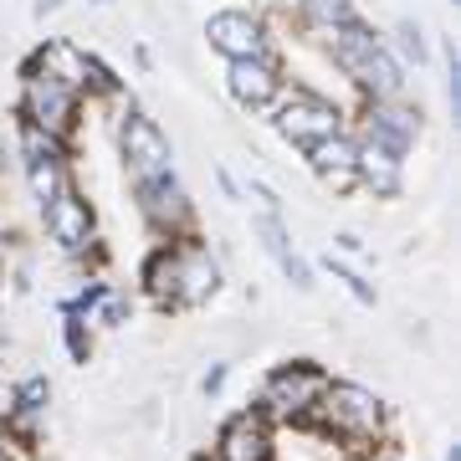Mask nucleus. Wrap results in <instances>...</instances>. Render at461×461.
<instances>
[{
  "mask_svg": "<svg viewBox=\"0 0 461 461\" xmlns=\"http://www.w3.org/2000/svg\"><path fill=\"white\" fill-rule=\"evenodd\" d=\"M211 461H277V426L257 405L236 411L226 426L215 430Z\"/></svg>",
  "mask_w": 461,
  "mask_h": 461,
  "instance_id": "9d476101",
  "label": "nucleus"
},
{
  "mask_svg": "<svg viewBox=\"0 0 461 461\" xmlns=\"http://www.w3.org/2000/svg\"><path fill=\"white\" fill-rule=\"evenodd\" d=\"M354 159H359V139L348 129H339L333 139L308 149V169H313L318 180H339V175H354Z\"/></svg>",
  "mask_w": 461,
  "mask_h": 461,
  "instance_id": "a211bd4d",
  "label": "nucleus"
},
{
  "mask_svg": "<svg viewBox=\"0 0 461 461\" xmlns=\"http://www.w3.org/2000/svg\"><path fill=\"white\" fill-rule=\"evenodd\" d=\"M426 133V108L411 98H379V103H364L359 113V144H375L384 149V154H395V159H405L415 149V139Z\"/></svg>",
  "mask_w": 461,
  "mask_h": 461,
  "instance_id": "423d86ee",
  "label": "nucleus"
},
{
  "mask_svg": "<svg viewBox=\"0 0 461 461\" xmlns=\"http://www.w3.org/2000/svg\"><path fill=\"white\" fill-rule=\"evenodd\" d=\"M21 169H26V190H32L36 211L51 205L62 190H72V159H32V165H21Z\"/></svg>",
  "mask_w": 461,
  "mask_h": 461,
  "instance_id": "6ab92c4d",
  "label": "nucleus"
},
{
  "mask_svg": "<svg viewBox=\"0 0 461 461\" xmlns=\"http://www.w3.org/2000/svg\"><path fill=\"white\" fill-rule=\"evenodd\" d=\"M98 5H108V0H98Z\"/></svg>",
  "mask_w": 461,
  "mask_h": 461,
  "instance_id": "58836bf2",
  "label": "nucleus"
},
{
  "mask_svg": "<svg viewBox=\"0 0 461 461\" xmlns=\"http://www.w3.org/2000/svg\"><path fill=\"white\" fill-rule=\"evenodd\" d=\"M446 461H461V446H456V441L446 446Z\"/></svg>",
  "mask_w": 461,
  "mask_h": 461,
  "instance_id": "72a5a7b5",
  "label": "nucleus"
},
{
  "mask_svg": "<svg viewBox=\"0 0 461 461\" xmlns=\"http://www.w3.org/2000/svg\"><path fill=\"white\" fill-rule=\"evenodd\" d=\"M251 241H257L272 262H282V257L293 251V230H287V221H282V215L257 211V215H251Z\"/></svg>",
  "mask_w": 461,
  "mask_h": 461,
  "instance_id": "4be33fe9",
  "label": "nucleus"
},
{
  "mask_svg": "<svg viewBox=\"0 0 461 461\" xmlns=\"http://www.w3.org/2000/svg\"><path fill=\"white\" fill-rule=\"evenodd\" d=\"M348 77H354V87L364 93V103L405 98V67H400V57H395L390 47H384V41H379V47L369 51V57H364V62L354 67Z\"/></svg>",
  "mask_w": 461,
  "mask_h": 461,
  "instance_id": "ddd939ff",
  "label": "nucleus"
},
{
  "mask_svg": "<svg viewBox=\"0 0 461 461\" xmlns=\"http://www.w3.org/2000/svg\"><path fill=\"white\" fill-rule=\"evenodd\" d=\"M226 375H230V364H221V359H215L211 369L200 375V395H205V400H215L221 390H226Z\"/></svg>",
  "mask_w": 461,
  "mask_h": 461,
  "instance_id": "c756f323",
  "label": "nucleus"
},
{
  "mask_svg": "<svg viewBox=\"0 0 461 461\" xmlns=\"http://www.w3.org/2000/svg\"><path fill=\"white\" fill-rule=\"evenodd\" d=\"M32 159H72V144L32 129V123H21V165H32Z\"/></svg>",
  "mask_w": 461,
  "mask_h": 461,
  "instance_id": "5701e85b",
  "label": "nucleus"
},
{
  "mask_svg": "<svg viewBox=\"0 0 461 461\" xmlns=\"http://www.w3.org/2000/svg\"><path fill=\"white\" fill-rule=\"evenodd\" d=\"M129 318H133V297L129 293H108L98 308H93V323H98V329H123Z\"/></svg>",
  "mask_w": 461,
  "mask_h": 461,
  "instance_id": "bb28decb",
  "label": "nucleus"
},
{
  "mask_svg": "<svg viewBox=\"0 0 461 461\" xmlns=\"http://www.w3.org/2000/svg\"><path fill=\"white\" fill-rule=\"evenodd\" d=\"M0 251H5V226H0Z\"/></svg>",
  "mask_w": 461,
  "mask_h": 461,
  "instance_id": "e433bc0d",
  "label": "nucleus"
},
{
  "mask_svg": "<svg viewBox=\"0 0 461 461\" xmlns=\"http://www.w3.org/2000/svg\"><path fill=\"white\" fill-rule=\"evenodd\" d=\"M16 118L32 123V129H41V133H51V139H67L72 144V133L83 123V93L57 83V77H47V72H36V67H21Z\"/></svg>",
  "mask_w": 461,
  "mask_h": 461,
  "instance_id": "20e7f679",
  "label": "nucleus"
},
{
  "mask_svg": "<svg viewBox=\"0 0 461 461\" xmlns=\"http://www.w3.org/2000/svg\"><path fill=\"white\" fill-rule=\"evenodd\" d=\"M5 415H11V405H5V400H0V436H5Z\"/></svg>",
  "mask_w": 461,
  "mask_h": 461,
  "instance_id": "f704fd0d",
  "label": "nucleus"
},
{
  "mask_svg": "<svg viewBox=\"0 0 461 461\" xmlns=\"http://www.w3.org/2000/svg\"><path fill=\"white\" fill-rule=\"evenodd\" d=\"M293 16H297V26H303V36L308 41H329L344 21H354L359 11H354V0H293Z\"/></svg>",
  "mask_w": 461,
  "mask_h": 461,
  "instance_id": "dca6fc26",
  "label": "nucleus"
},
{
  "mask_svg": "<svg viewBox=\"0 0 461 461\" xmlns=\"http://www.w3.org/2000/svg\"><path fill=\"white\" fill-rule=\"evenodd\" d=\"M277 5H293V0H277Z\"/></svg>",
  "mask_w": 461,
  "mask_h": 461,
  "instance_id": "4c0bfd02",
  "label": "nucleus"
},
{
  "mask_svg": "<svg viewBox=\"0 0 461 461\" xmlns=\"http://www.w3.org/2000/svg\"><path fill=\"white\" fill-rule=\"evenodd\" d=\"M221 293V257L200 236L175 241V308H205Z\"/></svg>",
  "mask_w": 461,
  "mask_h": 461,
  "instance_id": "9b49d317",
  "label": "nucleus"
},
{
  "mask_svg": "<svg viewBox=\"0 0 461 461\" xmlns=\"http://www.w3.org/2000/svg\"><path fill=\"white\" fill-rule=\"evenodd\" d=\"M282 62L277 57H247V62H226V87L230 98L241 103V108H251V113H272V98L282 93Z\"/></svg>",
  "mask_w": 461,
  "mask_h": 461,
  "instance_id": "f8f14e48",
  "label": "nucleus"
},
{
  "mask_svg": "<svg viewBox=\"0 0 461 461\" xmlns=\"http://www.w3.org/2000/svg\"><path fill=\"white\" fill-rule=\"evenodd\" d=\"M108 293H113V287H108V282H103V277H87L83 287H77V293H72V297H67V303H62V313L93 318V308H98V303H103V297H108Z\"/></svg>",
  "mask_w": 461,
  "mask_h": 461,
  "instance_id": "a878e982",
  "label": "nucleus"
},
{
  "mask_svg": "<svg viewBox=\"0 0 461 461\" xmlns=\"http://www.w3.org/2000/svg\"><path fill=\"white\" fill-rule=\"evenodd\" d=\"M384 47L395 51L400 57V67H426L430 62V41H426V26H420V21H411V16H400L395 21V32H390V41H384Z\"/></svg>",
  "mask_w": 461,
  "mask_h": 461,
  "instance_id": "412c9836",
  "label": "nucleus"
},
{
  "mask_svg": "<svg viewBox=\"0 0 461 461\" xmlns=\"http://www.w3.org/2000/svg\"><path fill=\"white\" fill-rule=\"evenodd\" d=\"M133 205L144 215V226L159 236V241H185L195 236V200L180 185V175H165V180L133 185Z\"/></svg>",
  "mask_w": 461,
  "mask_h": 461,
  "instance_id": "6e6552de",
  "label": "nucleus"
},
{
  "mask_svg": "<svg viewBox=\"0 0 461 461\" xmlns=\"http://www.w3.org/2000/svg\"><path fill=\"white\" fill-rule=\"evenodd\" d=\"M333 257H364V236L359 230H339L333 236Z\"/></svg>",
  "mask_w": 461,
  "mask_h": 461,
  "instance_id": "7c9ffc66",
  "label": "nucleus"
},
{
  "mask_svg": "<svg viewBox=\"0 0 461 461\" xmlns=\"http://www.w3.org/2000/svg\"><path fill=\"white\" fill-rule=\"evenodd\" d=\"M26 67H36V72H47V77H57V83H67V87H77L83 93V83H87V47H77V41H47V47L36 51Z\"/></svg>",
  "mask_w": 461,
  "mask_h": 461,
  "instance_id": "2eb2a0df",
  "label": "nucleus"
},
{
  "mask_svg": "<svg viewBox=\"0 0 461 461\" xmlns=\"http://www.w3.org/2000/svg\"><path fill=\"white\" fill-rule=\"evenodd\" d=\"M0 175H5V149H0Z\"/></svg>",
  "mask_w": 461,
  "mask_h": 461,
  "instance_id": "c9c22d12",
  "label": "nucleus"
},
{
  "mask_svg": "<svg viewBox=\"0 0 461 461\" xmlns=\"http://www.w3.org/2000/svg\"><path fill=\"white\" fill-rule=\"evenodd\" d=\"M57 5H62V0H36L32 11H36V16H51V11H57Z\"/></svg>",
  "mask_w": 461,
  "mask_h": 461,
  "instance_id": "473e14b6",
  "label": "nucleus"
},
{
  "mask_svg": "<svg viewBox=\"0 0 461 461\" xmlns=\"http://www.w3.org/2000/svg\"><path fill=\"white\" fill-rule=\"evenodd\" d=\"M118 154H123V169H129L133 185L175 175V144H169V133L149 113H139V108H129V113L118 118Z\"/></svg>",
  "mask_w": 461,
  "mask_h": 461,
  "instance_id": "39448f33",
  "label": "nucleus"
},
{
  "mask_svg": "<svg viewBox=\"0 0 461 461\" xmlns=\"http://www.w3.org/2000/svg\"><path fill=\"white\" fill-rule=\"evenodd\" d=\"M354 180L359 190H369L375 200H395L405 190V159L384 154L375 144H359V159H354Z\"/></svg>",
  "mask_w": 461,
  "mask_h": 461,
  "instance_id": "4468645a",
  "label": "nucleus"
},
{
  "mask_svg": "<svg viewBox=\"0 0 461 461\" xmlns=\"http://www.w3.org/2000/svg\"><path fill=\"white\" fill-rule=\"evenodd\" d=\"M211 175H215V185H221V190H226V200H241V185L230 180V169H226V165H215Z\"/></svg>",
  "mask_w": 461,
  "mask_h": 461,
  "instance_id": "2f4dec72",
  "label": "nucleus"
},
{
  "mask_svg": "<svg viewBox=\"0 0 461 461\" xmlns=\"http://www.w3.org/2000/svg\"><path fill=\"white\" fill-rule=\"evenodd\" d=\"M205 41L211 51H221L226 62H247V57H272V32L257 11H241V5H226V11H211L205 21Z\"/></svg>",
  "mask_w": 461,
  "mask_h": 461,
  "instance_id": "1a4fd4ad",
  "label": "nucleus"
},
{
  "mask_svg": "<svg viewBox=\"0 0 461 461\" xmlns=\"http://www.w3.org/2000/svg\"><path fill=\"white\" fill-rule=\"evenodd\" d=\"M241 195H251V200H262V211H272V215H282V195L272 190L267 180H247L241 185Z\"/></svg>",
  "mask_w": 461,
  "mask_h": 461,
  "instance_id": "c85d7f7f",
  "label": "nucleus"
},
{
  "mask_svg": "<svg viewBox=\"0 0 461 461\" xmlns=\"http://www.w3.org/2000/svg\"><path fill=\"white\" fill-rule=\"evenodd\" d=\"M329 369L313 359H282L267 369L262 390H257V411L272 426H313V411L323 390H329Z\"/></svg>",
  "mask_w": 461,
  "mask_h": 461,
  "instance_id": "f03ea898",
  "label": "nucleus"
},
{
  "mask_svg": "<svg viewBox=\"0 0 461 461\" xmlns=\"http://www.w3.org/2000/svg\"><path fill=\"white\" fill-rule=\"evenodd\" d=\"M267 123L293 149L308 154L313 144H323V139H333V133L344 129V108L333 98H323V93H313V87H303V83H282V93L272 98Z\"/></svg>",
  "mask_w": 461,
  "mask_h": 461,
  "instance_id": "7ed1b4c3",
  "label": "nucleus"
},
{
  "mask_svg": "<svg viewBox=\"0 0 461 461\" xmlns=\"http://www.w3.org/2000/svg\"><path fill=\"white\" fill-rule=\"evenodd\" d=\"M62 344L72 354V364H93V329H87V318L62 313Z\"/></svg>",
  "mask_w": 461,
  "mask_h": 461,
  "instance_id": "393cba45",
  "label": "nucleus"
},
{
  "mask_svg": "<svg viewBox=\"0 0 461 461\" xmlns=\"http://www.w3.org/2000/svg\"><path fill=\"white\" fill-rule=\"evenodd\" d=\"M313 426L323 436H333V441L354 446V451H375L384 441L390 411L359 379H329V390H323V400H318V411H313Z\"/></svg>",
  "mask_w": 461,
  "mask_h": 461,
  "instance_id": "f257e3e1",
  "label": "nucleus"
},
{
  "mask_svg": "<svg viewBox=\"0 0 461 461\" xmlns=\"http://www.w3.org/2000/svg\"><path fill=\"white\" fill-rule=\"evenodd\" d=\"M41 230H47V241L62 257H98V211H93V200L72 185V190H62V195L51 200V205H41Z\"/></svg>",
  "mask_w": 461,
  "mask_h": 461,
  "instance_id": "0eeeda50",
  "label": "nucleus"
},
{
  "mask_svg": "<svg viewBox=\"0 0 461 461\" xmlns=\"http://www.w3.org/2000/svg\"><path fill=\"white\" fill-rule=\"evenodd\" d=\"M323 267L333 272V282H344L348 293H354V303H364V308H375V303H379V293L364 282V272H359V267H348L344 257H333V251H329V257H323Z\"/></svg>",
  "mask_w": 461,
  "mask_h": 461,
  "instance_id": "b1692460",
  "label": "nucleus"
},
{
  "mask_svg": "<svg viewBox=\"0 0 461 461\" xmlns=\"http://www.w3.org/2000/svg\"><path fill=\"white\" fill-rule=\"evenodd\" d=\"M139 282H144V293L154 297L159 308H175V241H159V247L149 251Z\"/></svg>",
  "mask_w": 461,
  "mask_h": 461,
  "instance_id": "aec40b11",
  "label": "nucleus"
},
{
  "mask_svg": "<svg viewBox=\"0 0 461 461\" xmlns=\"http://www.w3.org/2000/svg\"><path fill=\"white\" fill-rule=\"evenodd\" d=\"M282 277H287V282H293V287H297V293H313V287H318V282H313V262H308V257H303V251H287V257H282Z\"/></svg>",
  "mask_w": 461,
  "mask_h": 461,
  "instance_id": "cd10ccee",
  "label": "nucleus"
},
{
  "mask_svg": "<svg viewBox=\"0 0 461 461\" xmlns=\"http://www.w3.org/2000/svg\"><path fill=\"white\" fill-rule=\"evenodd\" d=\"M379 41H384V36H379L364 16H354V21H344V26H339V32H333L329 41H323V47H329L333 67H339V72L348 77V72H354V67H359L364 57H369V51L379 47Z\"/></svg>",
  "mask_w": 461,
  "mask_h": 461,
  "instance_id": "f3484780",
  "label": "nucleus"
}]
</instances>
